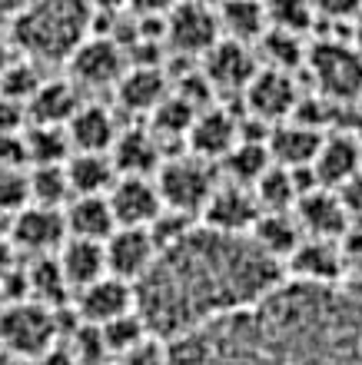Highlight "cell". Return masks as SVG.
I'll return each instance as SVG.
<instances>
[{"mask_svg":"<svg viewBox=\"0 0 362 365\" xmlns=\"http://www.w3.org/2000/svg\"><path fill=\"white\" fill-rule=\"evenodd\" d=\"M114 90H116V96H120V106H124L126 113L150 116L153 106L170 93V83H166L163 67H136V63H126L124 77L116 80Z\"/></svg>","mask_w":362,"mask_h":365,"instance_id":"25","label":"cell"},{"mask_svg":"<svg viewBox=\"0 0 362 365\" xmlns=\"http://www.w3.org/2000/svg\"><path fill=\"white\" fill-rule=\"evenodd\" d=\"M60 342L57 312L40 302H7L0 309V349L14 359H40Z\"/></svg>","mask_w":362,"mask_h":365,"instance_id":"4","label":"cell"},{"mask_svg":"<svg viewBox=\"0 0 362 365\" xmlns=\"http://www.w3.org/2000/svg\"><path fill=\"white\" fill-rule=\"evenodd\" d=\"M30 202L27 196V170L0 166V212H17Z\"/></svg>","mask_w":362,"mask_h":365,"instance_id":"40","label":"cell"},{"mask_svg":"<svg viewBox=\"0 0 362 365\" xmlns=\"http://www.w3.org/2000/svg\"><path fill=\"white\" fill-rule=\"evenodd\" d=\"M24 4H27V0H0V27H4V24H10V17H14Z\"/></svg>","mask_w":362,"mask_h":365,"instance_id":"48","label":"cell"},{"mask_svg":"<svg viewBox=\"0 0 362 365\" xmlns=\"http://www.w3.org/2000/svg\"><path fill=\"white\" fill-rule=\"evenodd\" d=\"M256 60H263V67L269 70H283V73H293V70L306 67V40L299 34H289V30H276V27H266L263 37L256 40Z\"/></svg>","mask_w":362,"mask_h":365,"instance_id":"32","label":"cell"},{"mask_svg":"<svg viewBox=\"0 0 362 365\" xmlns=\"http://www.w3.org/2000/svg\"><path fill=\"white\" fill-rule=\"evenodd\" d=\"M166 346L170 365H362V289L283 279L259 302Z\"/></svg>","mask_w":362,"mask_h":365,"instance_id":"1","label":"cell"},{"mask_svg":"<svg viewBox=\"0 0 362 365\" xmlns=\"http://www.w3.org/2000/svg\"><path fill=\"white\" fill-rule=\"evenodd\" d=\"M156 242H153L146 226H116L104 240V262L106 272L136 286L146 276V269L156 259Z\"/></svg>","mask_w":362,"mask_h":365,"instance_id":"10","label":"cell"},{"mask_svg":"<svg viewBox=\"0 0 362 365\" xmlns=\"http://www.w3.org/2000/svg\"><path fill=\"white\" fill-rule=\"evenodd\" d=\"M0 309H4V289H0Z\"/></svg>","mask_w":362,"mask_h":365,"instance_id":"51","label":"cell"},{"mask_svg":"<svg viewBox=\"0 0 362 365\" xmlns=\"http://www.w3.org/2000/svg\"><path fill=\"white\" fill-rule=\"evenodd\" d=\"M24 146H27V166H60L74 153L64 126H37L30 123L24 130Z\"/></svg>","mask_w":362,"mask_h":365,"instance_id":"34","label":"cell"},{"mask_svg":"<svg viewBox=\"0 0 362 365\" xmlns=\"http://www.w3.org/2000/svg\"><path fill=\"white\" fill-rule=\"evenodd\" d=\"M67 140L74 153H110L120 126H116L114 113L106 106L96 103H80L76 113L67 120Z\"/></svg>","mask_w":362,"mask_h":365,"instance_id":"22","label":"cell"},{"mask_svg":"<svg viewBox=\"0 0 362 365\" xmlns=\"http://www.w3.org/2000/svg\"><path fill=\"white\" fill-rule=\"evenodd\" d=\"M37 365H80V362H76V356L70 352V349H64V346L57 342V346L47 349V352L37 359Z\"/></svg>","mask_w":362,"mask_h":365,"instance_id":"47","label":"cell"},{"mask_svg":"<svg viewBox=\"0 0 362 365\" xmlns=\"http://www.w3.org/2000/svg\"><path fill=\"white\" fill-rule=\"evenodd\" d=\"M216 20H219V37L239 40V43H249V47L269 27L263 0H223L216 10Z\"/></svg>","mask_w":362,"mask_h":365,"instance_id":"30","label":"cell"},{"mask_svg":"<svg viewBox=\"0 0 362 365\" xmlns=\"http://www.w3.org/2000/svg\"><path fill=\"white\" fill-rule=\"evenodd\" d=\"M283 279L299 282V286H339L346 279L343 266V250L336 240H313L303 236V242L293 250L286 262Z\"/></svg>","mask_w":362,"mask_h":365,"instance_id":"12","label":"cell"},{"mask_svg":"<svg viewBox=\"0 0 362 365\" xmlns=\"http://www.w3.org/2000/svg\"><path fill=\"white\" fill-rule=\"evenodd\" d=\"M239 140V120L223 106H206L193 116L190 130L183 136V143L190 156H200L206 163H219L223 156L236 146Z\"/></svg>","mask_w":362,"mask_h":365,"instance_id":"17","label":"cell"},{"mask_svg":"<svg viewBox=\"0 0 362 365\" xmlns=\"http://www.w3.org/2000/svg\"><path fill=\"white\" fill-rule=\"evenodd\" d=\"M196 113H200L196 106H190L186 100H180L176 93H166L160 103L153 106V113H150V133L160 140V146H163V140H183Z\"/></svg>","mask_w":362,"mask_h":365,"instance_id":"36","label":"cell"},{"mask_svg":"<svg viewBox=\"0 0 362 365\" xmlns=\"http://www.w3.org/2000/svg\"><path fill=\"white\" fill-rule=\"evenodd\" d=\"M293 216L299 222L303 236H313V240H343L346 232L353 230V220L346 206L339 202L336 190H326V186H316V190L303 192L293 206Z\"/></svg>","mask_w":362,"mask_h":365,"instance_id":"15","label":"cell"},{"mask_svg":"<svg viewBox=\"0 0 362 365\" xmlns=\"http://www.w3.org/2000/svg\"><path fill=\"white\" fill-rule=\"evenodd\" d=\"M319 143H323V133L299 123V120H283V123L269 126V136H266L269 160L276 166H286V170L313 166V156L319 150Z\"/></svg>","mask_w":362,"mask_h":365,"instance_id":"21","label":"cell"},{"mask_svg":"<svg viewBox=\"0 0 362 365\" xmlns=\"http://www.w3.org/2000/svg\"><path fill=\"white\" fill-rule=\"evenodd\" d=\"M80 103L84 100L74 80H40V87L27 100V126H67Z\"/></svg>","mask_w":362,"mask_h":365,"instance_id":"24","label":"cell"},{"mask_svg":"<svg viewBox=\"0 0 362 365\" xmlns=\"http://www.w3.org/2000/svg\"><path fill=\"white\" fill-rule=\"evenodd\" d=\"M67 70H70V80H74L76 87H90V90L116 87V80L124 77V70H126V50L120 47L114 37L90 34V37L70 53Z\"/></svg>","mask_w":362,"mask_h":365,"instance_id":"7","label":"cell"},{"mask_svg":"<svg viewBox=\"0 0 362 365\" xmlns=\"http://www.w3.org/2000/svg\"><path fill=\"white\" fill-rule=\"evenodd\" d=\"M10 60H14V57H10V50L0 43V77H4V70L10 67Z\"/></svg>","mask_w":362,"mask_h":365,"instance_id":"49","label":"cell"},{"mask_svg":"<svg viewBox=\"0 0 362 365\" xmlns=\"http://www.w3.org/2000/svg\"><path fill=\"white\" fill-rule=\"evenodd\" d=\"M313 176L326 190H339L346 180L362 173V140L353 133H329L313 156Z\"/></svg>","mask_w":362,"mask_h":365,"instance_id":"19","label":"cell"},{"mask_svg":"<svg viewBox=\"0 0 362 365\" xmlns=\"http://www.w3.org/2000/svg\"><path fill=\"white\" fill-rule=\"evenodd\" d=\"M40 87V70L34 60H10V67L4 70L0 77V96L7 100H17V103L27 106V100L34 96V90Z\"/></svg>","mask_w":362,"mask_h":365,"instance_id":"39","label":"cell"},{"mask_svg":"<svg viewBox=\"0 0 362 365\" xmlns=\"http://www.w3.org/2000/svg\"><path fill=\"white\" fill-rule=\"evenodd\" d=\"M70 196H106L116 182V166L110 153H70L64 163Z\"/></svg>","mask_w":362,"mask_h":365,"instance_id":"28","label":"cell"},{"mask_svg":"<svg viewBox=\"0 0 362 365\" xmlns=\"http://www.w3.org/2000/svg\"><path fill=\"white\" fill-rule=\"evenodd\" d=\"M353 47L362 53V20H359V27H356V43H353Z\"/></svg>","mask_w":362,"mask_h":365,"instance_id":"50","label":"cell"},{"mask_svg":"<svg viewBox=\"0 0 362 365\" xmlns=\"http://www.w3.org/2000/svg\"><path fill=\"white\" fill-rule=\"evenodd\" d=\"M27 130V106L0 96V133H24Z\"/></svg>","mask_w":362,"mask_h":365,"instance_id":"43","label":"cell"},{"mask_svg":"<svg viewBox=\"0 0 362 365\" xmlns=\"http://www.w3.org/2000/svg\"><path fill=\"white\" fill-rule=\"evenodd\" d=\"M259 60L253 53L249 43H239V40H226L219 37L206 53H203V77L210 80V87L216 90H236L243 93L246 83L256 77Z\"/></svg>","mask_w":362,"mask_h":365,"instance_id":"16","label":"cell"},{"mask_svg":"<svg viewBox=\"0 0 362 365\" xmlns=\"http://www.w3.org/2000/svg\"><path fill=\"white\" fill-rule=\"evenodd\" d=\"M243 100H246V113L253 120L276 126L283 120H293L296 106H299V87H296L293 73L259 67L256 77L243 90Z\"/></svg>","mask_w":362,"mask_h":365,"instance_id":"8","label":"cell"},{"mask_svg":"<svg viewBox=\"0 0 362 365\" xmlns=\"http://www.w3.org/2000/svg\"><path fill=\"white\" fill-rule=\"evenodd\" d=\"M316 186H319V182H316L309 166H306V170H286V166L273 163L249 190L256 196L259 212H293L296 200H299L303 192L316 190Z\"/></svg>","mask_w":362,"mask_h":365,"instance_id":"20","label":"cell"},{"mask_svg":"<svg viewBox=\"0 0 362 365\" xmlns=\"http://www.w3.org/2000/svg\"><path fill=\"white\" fill-rule=\"evenodd\" d=\"M166 40L173 43L176 53L203 57V53L219 40L216 10H210L206 4H200V0L173 4L170 17H166Z\"/></svg>","mask_w":362,"mask_h":365,"instance_id":"14","label":"cell"},{"mask_svg":"<svg viewBox=\"0 0 362 365\" xmlns=\"http://www.w3.org/2000/svg\"><path fill=\"white\" fill-rule=\"evenodd\" d=\"M313 10L326 20H349L362 10V0H313Z\"/></svg>","mask_w":362,"mask_h":365,"instance_id":"44","label":"cell"},{"mask_svg":"<svg viewBox=\"0 0 362 365\" xmlns=\"http://www.w3.org/2000/svg\"><path fill=\"white\" fill-rule=\"evenodd\" d=\"M106 202L114 210L116 226H150L163 210L153 176H116L106 192Z\"/></svg>","mask_w":362,"mask_h":365,"instance_id":"18","label":"cell"},{"mask_svg":"<svg viewBox=\"0 0 362 365\" xmlns=\"http://www.w3.org/2000/svg\"><path fill=\"white\" fill-rule=\"evenodd\" d=\"M160 202L166 210H180L190 216H200L203 202L210 200V192L216 190V173L213 163L200 160V156H170L156 166L153 173Z\"/></svg>","mask_w":362,"mask_h":365,"instance_id":"5","label":"cell"},{"mask_svg":"<svg viewBox=\"0 0 362 365\" xmlns=\"http://www.w3.org/2000/svg\"><path fill=\"white\" fill-rule=\"evenodd\" d=\"M306 70L313 73L319 93L333 103H353L362 96V53L349 43L323 40V43L309 47Z\"/></svg>","mask_w":362,"mask_h":365,"instance_id":"6","label":"cell"},{"mask_svg":"<svg viewBox=\"0 0 362 365\" xmlns=\"http://www.w3.org/2000/svg\"><path fill=\"white\" fill-rule=\"evenodd\" d=\"M57 262H60V272L67 279V286L74 289H84L90 282H96L100 276H106V262H104V242H90V240H64L57 252Z\"/></svg>","mask_w":362,"mask_h":365,"instance_id":"29","label":"cell"},{"mask_svg":"<svg viewBox=\"0 0 362 365\" xmlns=\"http://www.w3.org/2000/svg\"><path fill=\"white\" fill-rule=\"evenodd\" d=\"M249 242L256 246L266 259L283 262L293 256V250L303 242V230L293 212H259V220L249 230Z\"/></svg>","mask_w":362,"mask_h":365,"instance_id":"26","label":"cell"},{"mask_svg":"<svg viewBox=\"0 0 362 365\" xmlns=\"http://www.w3.org/2000/svg\"><path fill=\"white\" fill-rule=\"evenodd\" d=\"M100 332V339H104V346L110 356H124V352H130L134 346H140L146 336H150V329H146L144 316L140 312H126V316H116L114 322H106V326L96 329Z\"/></svg>","mask_w":362,"mask_h":365,"instance_id":"37","label":"cell"},{"mask_svg":"<svg viewBox=\"0 0 362 365\" xmlns=\"http://www.w3.org/2000/svg\"><path fill=\"white\" fill-rule=\"evenodd\" d=\"M134 309H136L134 286L124 282V279L110 276V272L74 292L76 319H80L84 326H94V329L106 326V322H114L116 316H126V312H134Z\"/></svg>","mask_w":362,"mask_h":365,"instance_id":"13","label":"cell"},{"mask_svg":"<svg viewBox=\"0 0 362 365\" xmlns=\"http://www.w3.org/2000/svg\"><path fill=\"white\" fill-rule=\"evenodd\" d=\"M64 226L70 240L104 242L116 230V220L106 196H70V202L64 206Z\"/></svg>","mask_w":362,"mask_h":365,"instance_id":"27","label":"cell"},{"mask_svg":"<svg viewBox=\"0 0 362 365\" xmlns=\"http://www.w3.org/2000/svg\"><path fill=\"white\" fill-rule=\"evenodd\" d=\"M27 299L30 302H40L47 309H60L70 296V286L64 272H60L57 256H37L30 259L27 266Z\"/></svg>","mask_w":362,"mask_h":365,"instance_id":"31","label":"cell"},{"mask_svg":"<svg viewBox=\"0 0 362 365\" xmlns=\"http://www.w3.org/2000/svg\"><path fill=\"white\" fill-rule=\"evenodd\" d=\"M27 206H47V210H64L70 202V182L60 166H27Z\"/></svg>","mask_w":362,"mask_h":365,"instance_id":"35","label":"cell"},{"mask_svg":"<svg viewBox=\"0 0 362 365\" xmlns=\"http://www.w3.org/2000/svg\"><path fill=\"white\" fill-rule=\"evenodd\" d=\"M339 250H343V266H346V276H356L362 282V230H349L339 240Z\"/></svg>","mask_w":362,"mask_h":365,"instance_id":"42","label":"cell"},{"mask_svg":"<svg viewBox=\"0 0 362 365\" xmlns=\"http://www.w3.org/2000/svg\"><path fill=\"white\" fill-rule=\"evenodd\" d=\"M116 359H120V365H170V346L156 336H146L140 346H134Z\"/></svg>","mask_w":362,"mask_h":365,"instance_id":"41","label":"cell"},{"mask_svg":"<svg viewBox=\"0 0 362 365\" xmlns=\"http://www.w3.org/2000/svg\"><path fill=\"white\" fill-rule=\"evenodd\" d=\"M110 160L116 166V176H153L156 166L163 163V146L150 130L130 126V130L116 133L114 146H110Z\"/></svg>","mask_w":362,"mask_h":365,"instance_id":"23","label":"cell"},{"mask_svg":"<svg viewBox=\"0 0 362 365\" xmlns=\"http://www.w3.org/2000/svg\"><path fill=\"white\" fill-rule=\"evenodd\" d=\"M219 166H223V173H226V182H236V186H246L249 190V186L273 166V160H269L266 143L236 140V146L219 160Z\"/></svg>","mask_w":362,"mask_h":365,"instance_id":"33","label":"cell"},{"mask_svg":"<svg viewBox=\"0 0 362 365\" xmlns=\"http://www.w3.org/2000/svg\"><path fill=\"white\" fill-rule=\"evenodd\" d=\"M173 4L176 0H126V7L134 10V14H140V17H163Z\"/></svg>","mask_w":362,"mask_h":365,"instance_id":"46","label":"cell"},{"mask_svg":"<svg viewBox=\"0 0 362 365\" xmlns=\"http://www.w3.org/2000/svg\"><path fill=\"white\" fill-rule=\"evenodd\" d=\"M200 226L223 236H249L253 222L259 220V206L253 190L236 186V182H216V190L210 192V200L200 210Z\"/></svg>","mask_w":362,"mask_h":365,"instance_id":"9","label":"cell"},{"mask_svg":"<svg viewBox=\"0 0 362 365\" xmlns=\"http://www.w3.org/2000/svg\"><path fill=\"white\" fill-rule=\"evenodd\" d=\"M336 196H339V202L346 206V212H349V220L362 216V173H356L353 180H346L343 186L336 190Z\"/></svg>","mask_w":362,"mask_h":365,"instance_id":"45","label":"cell"},{"mask_svg":"<svg viewBox=\"0 0 362 365\" xmlns=\"http://www.w3.org/2000/svg\"><path fill=\"white\" fill-rule=\"evenodd\" d=\"M94 24V4L90 0H27L10 17L14 43L27 60H47V63H67L86 37Z\"/></svg>","mask_w":362,"mask_h":365,"instance_id":"3","label":"cell"},{"mask_svg":"<svg viewBox=\"0 0 362 365\" xmlns=\"http://www.w3.org/2000/svg\"><path fill=\"white\" fill-rule=\"evenodd\" d=\"M67 240L64 226V210H47V206H24L14 212L10 222V242L20 256H54Z\"/></svg>","mask_w":362,"mask_h":365,"instance_id":"11","label":"cell"},{"mask_svg":"<svg viewBox=\"0 0 362 365\" xmlns=\"http://www.w3.org/2000/svg\"><path fill=\"white\" fill-rule=\"evenodd\" d=\"M263 7H266L269 27L289 30V34H299V37L309 34L316 20L313 0H263Z\"/></svg>","mask_w":362,"mask_h":365,"instance_id":"38","label":"cell"},{"mask_svg":"<svg viewBox=\"0 0 362 365\" xmlns=\"http://www.w3.org/2000/svg\"><path fill=\"white\" fill-rule=\"evenodd\" d=\"M279 282L283 266L266 259L249 236H223L196 222L180 242L156 252L134 292L150 336L173 342L259 302Z\"/></svg>","mask_w":362,"mask_h":365,"instance_id":"2","label":"cell"}]
</instances>
